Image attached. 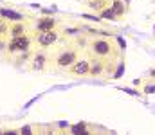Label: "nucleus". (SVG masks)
Here are the masks:
<instances>
[{"instance_id": "nucleus-1", "label": "nucleus", "mask_w": 155, "mask_h": 135, "mask_svg": "<svg viewBox=\"0 0 155 135\" xmlns=\"http://www.w3.org/2000/svg\"><path fill=\"white\" fill-rule=\"evenodd\" d=\"M90 50L96 58H101V59H107V58H116V45L112 40H107V38H97L90 43Z\"/></svg>"}, {"instance_id": "nucleus-2", "label": "nucleus", "mask_w": 155, "mask_h": 135, "mask_svg": "<svg viewBox=\"0 0 155 135\" xmlns=\"http://www.w3.org/2000/svg\"><path fill=\"white\" fill-rule=\"evenodd\" d=\"M31 36L25 33V34H20V36H15L11 38V42H7L5 50L7 52H27L31 49Z\"/></svg>"}, {"instance_id": "nucleus-3", "label": "nucleus", "mask_w": 155, "mask_h": 135, "mask_svg": "<svg viewBox=\"0 0 155 135\" xmlns=\"http://www.w3.org/2000/svg\"><path fill=\"white\" fill-rule=\"evenodd\" d=\"M58 38H60V34H58L56 29H51V31H38V34H36V42H38L40 47H51V45H54L58 42Z\"/></svg>"}, {"instance_id": "nucleus-4", "label": "nucleus", "mask_w": 155, "mask_h": 135, "mask_svg": "<svg viewBox=\"0 0 155 135\" xmlns=\"http://www.w3.org/2000/svg\"><path fill=\"white\" fill-rule=\"evenodd\" d=\"M76 59H78L76 50H65V52H61V54L56 58V65H58L60 69H69Z\"/></svg>"}, {"instance_id": "nucleus-5", "label": "nucleus", "mask_w": 155, "mask_h": 135, "mask_svg": "<svg viewBox=\"0 0 155 135\" xmlns=\"http://www.w3.org/2000/svg\"><path fill=\"white\" fill-rule=\"evenodd\" d=\"M88 69H90V61L88 59H76L69 67V72L74 74V76H87L88 74Z\"/></svg>"}, {"instance_id": "nucleus-6", "label": "nucleus", "mask_w": 155, "mask_h": 135, "mask_svg": "<svg viewBox=\"0 0 155 135\" xmlns=\"http://www.w3.org/2000/svg\"><path fill=\"white\" fill-rule=\"evenodd\" d=\"M88 61H90V69H88L90 76H101L105 72V59L94 58V59H88Z\"/></svg>"}, {"instance_id": "nucleus-7", "label": "nucleus", "mask_w": 155, "mask_h": 135, "mask_svg": "<svg viewBox=\"0 0 155 135\" xmlns=\"http://www.w3.org/2000/svg\"><path fill=\"white\" fill-rule=\"evenodd\" d=\"M56 18L52 16H43L40 18L38 24H36V31H51V29H56Z\"/></svg>"}, {"instance_id": "nucleus-8", "label": "nucleus", "mask_w": 155, "mask_h": 135, "mask_svg": "<svg viewBox=\"0 0 155 135\" xmlns=\"http://www.w3.org/2000/svg\"><path fill=\"white\" fill-rule=\"evenodd\" d=\"M0 16H4L9 22H24V14L22 13H16L13 9H5V7L0 9Z\"/></svg>"}, {"instance_id": "nucleus-9", "label": "nucleus", "mask_w": 155, "mask_h": 135, "mask_svg": "<svg viewBox=\"0 0 155 135\" xmlns=\"http://www.w3.org/2000/svg\"><path fill=\"white\" fill-rule=\"evenodd\" d=\"M45 65H47V56L45 54H35L33 56V63H31V69L33 70H38V72H41L43 69H45Z\"/></svg>"}, {"instance_id": "nucleus-10", "label": "nucleus", "mask_w": 155, "mask_h": 135, "mask_svg": "<svg viewBox=\"0 0 155 135\" xmlns=\"http://www.w3.org/2000/svg\"><path fill=\"white\" fill-rule=\"evenodd\" d=\"M25 33H27V29H25L24 22H13V24L9 25V34H11V38L20 36V34H25Z\"/></svg>"}, {"instance_id": "nucleus-11", "label": "nucleus", "mask_w": 155, "mask_h": 135, "mask_svg": "<svg viewBox=\"0 0 155 135\" xmlns=\"http://www.w3.org/2000/svg\"><path fill=\"white\" fill-rule=\"evenodd\" d=\"M108 0H88V7L92 9V11H96V13H99V11H103L105 7H108Z\"/></svg>"}, {"instance_id": "nucleus-12", "label": "nucleus", "mask_w": 155, "mask_h": 135, "mask_svg": "<svg viewBox=\"0 0 155 135\" xmlns=\"http://www.w3.org/2000/svg\"><path fill=\"white\" fill-rule=\"evenodd\" d=\"M110 7H112V11L116 13L117 18H119V16H123V14H124V11H126V7H124V2H123V0H114Z\"/></svg>"}, {"instance_id": "nucleus-13", "label": "nucleus", "mask_w": 155, "mask_h": 135, "mask_svg": "<svg viewBox=\"0 0 155 135\" xmlns=\"http://www.w3.org/2000/svg\"><path fill=\"white\" fill-rule=\"evenodd\" d=\"M99 18H105V20H117L116 13L112 11V7H105L103 11H99Z\"/></svg>"}, {"instance_id": "nucleus-14", "label": "nucleus", "mask_w": 155, "mask_h": 135, "mask_svg": "<svg viewBox=\"0 0 155 135\" xmlns=\"http://www.w3.org/2000/svg\"><path fill=\"white\" fill-rule=\"evenodd\" d=\"M9 34V24L4 16H0V38H5Z\"/></svg>"}, {"instance_id": "nucleus-15", "label": "nucleus", "mask_w": 155, "mask_h": 135, "mask_svg": "<svg viewBox=\"0 0 155 135\" xmlns=\"http://www.w3.org/2000/svg\"><path fill=\"white\" fill-rule=\"evenodd\" d=\"M72 132H74V133H79V132H81V133H87V132H85V124L81 123V124H76V126H72Z\"/></svg>"}, {"instance_id": "nucleus-16", "label": "nucleus", "mask_w": 155, "mask_h": 135, "mask_svg": "<svg viewBox=\"0 0 155 135\" xmlns=\"http://www.w3.org/2000/svg\"><path fill=\"white\" fill-rule=\"evenodd\" d=\"M5 47H7V42H5V38H0V52H2V50H5Z\"/></svg>"}, {"instance_id": "nucleus-17", "label": "nucleus", "mask_w": 155, "mask_h": 135, "mask_svg": "<svg viewBox=\"0 0 155 135\" xmlns=\"http://www.w3.org/2000/svg\"><path fill=\"white\" fill-rule=\"evenodd\" d=\"M144 92H146V94H155V85H148V87L144 88Z\"/></svg>"}, {"instance_id": "nucleus-18", "label": "nucleus", "mask_w": 155, "mask_h": 135, "mask_svg": "<svg viewBox=\"0 0 155 135\" xmlns=\"http://www.w3.org/2000/svg\"><path fill=\"white\" fill-rule=\"evenodd\" d=\"M123 69H124V67L121 65V67L117 69V72H116V76H114V78H121V72H123Z\"/></svg>"}]
</instances>
